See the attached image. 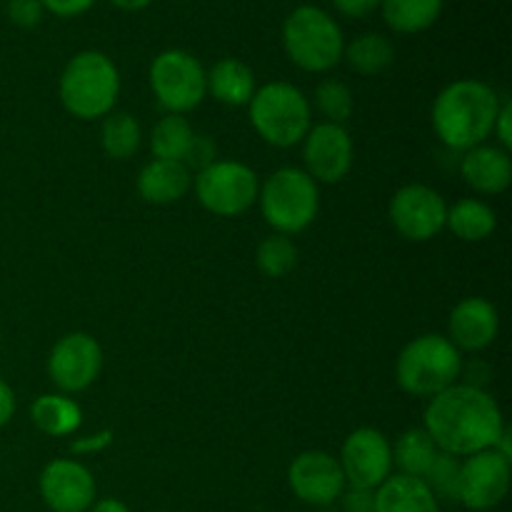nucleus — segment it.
<instances>
[{"label":"nucleus","mask_w":512,"mask_h":512,"mask_svg":"<svg viewBox=\"0 0 512 512\" xmlns=\"http://www.w3.org/2000/svg\"><path fill=\"white\" fill-rule=\"evenodd\" d=\"M140 140H143V130L135 115L130 113H108L103 118V128H100V145H103L105 155L113 160H128L138 153Z\"/></svg>","instance_id":"28"},{"label":"nucleus","mask_w":512,"mask_h":512,"mask_svg":"<svg viewBox=\"0 0 512 512\" xmlns=\"http://www.w3.org/2000/svg\"><path fill=\"white\" fill-rule=\"evenodd\" d=\"M458 478H460V458L448 453H438L433 465L425 473V485L433 490L435 498L458 500Z\"/></svg>","instance_id":"31"},{"label":"nucleus","mask_w":512,"mask_h":512,"mask_svg":"<svg viewBox=\"0 0 512 512\" xmlns=\"http://www.w3.org/2000/svg\"><path fill=\"white\" fill-rule=\"evenodd\" d=\"M373 512H440V503L423 478L398 473L375 490Z\"/></svg>","instance_id":"20"},{"label":"nucleus","mask_w":512,"mask_h":512,"mask_svg":"<svg viewBox=\"0 0 512 512\" xmlns=\"http://www.w3.org/2000/svg\"><path fill=\"white\" fill-rule=\"evenodd\" d=\"M213 158H215V145L210 143V140L205 138V135H195L193 148H190L188 158H185V165H188L190 173H193V168L198 170V173L203 168H208L210 163H215Z\"/></svg>","instance_id":"33"},{"label":"nucleus","mask_w":512,"mask_h":512,"mask_svg":"<svg viewBox=\"0 0 512 512\" xmlns=\"http://www.w3.org/2000/svg\"><path fill=\"white\" fill-rule=\"evenodd\" d=\"M390 448H393V465H398L400 475H410V478H425L440 453L438 445L423 428L405 430Z\"/></svg>","instance_id":"26"},{"label":"nucleus","mask_w":512,"mask_h":512,"mask_svg":"<svg viewBox=\"0 0 512 512\" xmlns=\"http://www.w3.org/2000/svg\"><path fill=\"white\" fill-rule=\"evenodd\" d=\"M43 5L40 0H8V18L10 23L18 25V28L28 30L40 25L43 20Z\"/></svg>","instance_id":"32"},{"label":"nucleus","mask_w":512,"mask_h":512,"mask_svg":"<svg viewBox=\"0 0 512 512\" xmlns=\"http://www.w3.org/2000/svg\"><path fill=\"white\" fill-rule=\"evenodd\" d=\"M423 430L433 438L440 453L468 458L498 443L505 420L498 400L480 385L455 383L430 398Z\"/></svg>","instance_id":"1"},{"label":"nucleus","mask_w":512,"mask_h":512,"mask_svg":"<svg viewBox=\"0 0 512 512\" xmlns=\"http://www.w3.org/2000/svg\"><path fill=\"white\" fill-rule=\"evenodd\" d=\"M343 500V510L340 512H373L375 510V490H360V488H345L340 495Z\"/></svg>","instance_id":"34"},{"label":"nucleus","mask_w":512,"mask_h":512,"mask_svg":"<svg viewBox=\"0 0 512 512\" xmlns=\"http://www.w3.org/2000/svg\"><path fill=\"white\" fill-rule=\"evenodd\" d=\"M63 108L78 120L105 118L113 113L120 95V73L100 50H83L63 68L58 83Z\"/></svg>","instance_id":"3"},{"label":"nucleus","mask_w":512,"mask_h":512,"mask_svg":"<svg viewBox=\"0 0 512 512\" xmlns=\"http://www.w3.org/2000/svg\"><path fill=\"white\" fill-rule=\"evenodd\" d=\"M255 263H258L260 273L268 275V278H285L298 265V245L290 240V235H268L258 245Z\"/></svg>","instance_id":"29"},{"label":"nucleus","mask_w":512,"mask_h":512,"mask_svg":"<svg viewBox=\"0 0 512 512\" xmlns=\"http://www.w3.org/2000/svg\"><path fill=\"white\" fill-rule=\"evenodd\" d=\"M255 90H258L255 75L243 60L223 58L208 70V93L218 103L230 105V108H240V105L250 103Z\"/></svg>","instance_id":"21"},{"label":"nucleus","mask_w":512,"mask_h":512,"mask_svg":"<svg viewBox=\"0 0 512 512\" xmlns=\"http://www.w3.org/2000/svg\"><path fill=\"white\" fill-rule=\"evenodd\" d=\"M195 130L183 115L168 113L153 125L150 133V150L153 158L158 160H175V163H185L190 148L195 143Z\"/></svg>","instance_id":"25"},{"label":"nucleus","mask_w":512,"mask_h":512,"mask_svg":"<svg viewBox=\"0 0 512 512\" xmlns=\"http://www.w3.org/2000/svg\"><path fill=\"white\" fill-rule=\"evenodd\" d=\"M445 215H448V203L443 195L423 183L403 185L390 200V223L405 240L413 243L433 240L445 228Z\"/></svg>","instance_id":"13"},{"label":"nucleus","mask_w":512,"mask_h":512,"mask_svg":"<svg viewBox=\"0 0 512 512\" xmlns=\"http://www.w3.org/2000/svg\"><path fill=\"white\" fill-rule=\"evenodd\" d=\"M500 95L483 80L463 78L445 85L433 103V130L450 150H470L493 135Z\"/></svg>","instance_id":"2"},{"label":"nucleus","mask_w":512,"mask_h":512,"mask_svg":"<svg viewBox=\"0 0 512 512\" xmlns=\"http://www.w3.org/2000/svg\"><path fill=\"white\" fill-rule=\"evenodd\" d=\"M110 3L120 10H143V8H148L153 0H110Z\"/></svg>","instance_id":"41"},{"label":"nucleus","mask_w":512,"mask_h":512,"mask_svg":"<svg viewBox=\"0 0 512 512\" xmlns=\"http://www.w3.org/2000/svg\"><path fill=\"white\" fill-rule=\"evenodd\" d=\"M305 173L315 183H340L353 168V138L338 123H318L303 138Z\"/></svg>","instance_id":"15"},{"label":"nucleus","mask_w":512,"mask_h":512,"mask_svg":"<svg viewBox=\"0 0 512 512\" xmlns=\"http://www.w3.org/2000/svg\"><path fill=\"white\" fill-rule=\"evenodd\" d=\"M103 370V350L88 333H68L48 355V378L63 395L83 393Z\"/></svg>","instance_id":"12"},{"label":"nucleus","mask_w":512,"mask_h":512,"mask_svg":"<svg viewBox=\"0 0 512 512\" xmlns=\"http://www.w3.org/2000/svg\"><path fill=\"white\" fill-rule=\"evenodd\" d=\"M343 58L348 60L350 68L360 75H380L385 68H390L395 58L393 43L380 33L358 35L353 43L345 45Z\"/></svg>","instance_id":"27"},{"label":"nucleus","mask_w":512,"mask_h":512,"mask_svg":"<svg viewBox=\"0 0 512 512\" xmlns=\"http://www.w3.org/2000/svg\"><path fill=\"white\" fill-rule=\"evenodd\" d=\"M380 3H383V0H333L335 8L343 15H348V18H365V15H370L373 10H378Z\"/></svg>","instance_id":"37"},{"label":"nucleus","mask_w":512,"mask_h":512,"mask_svg":"<svg viewBox=\"0 0 512 512\" xmlns=\"http://www.w3.org/2000/svg\"><path fill=\"white\" fill-rule=\"evenodd\" d=\"M460 175L465 185L480 195H500L512 183V160L508 150L500 145H478V148L465 150L460 160Z\"/></svg>","instance_id":"18"},{"label":"nucleus","mask_w":512,"mask_h":512,"mask_svg":"<svg viewBox=\"0 0 512 512\" xmlns=\"http://www.w3.org/2000/svg\"><path fill=\"white\" fill-rule=\"evenodd\" d=\"M383 20L395 33H423L443 13V0H383Z\"/></svg>","instance_id":"24"},{"label":"nucleus","mask_w":512,"mask_h":512,"mask_svg":"<svg viewBox=\"0 0 512 512\" xmlns=\"http://www.w3.org/2000/svg\"><path fill=\"white\" fill-rule=\"evenodd\" d=\"M288 485L300 503L313 508H330L348 488L338 458L323 450L300 453L288 468Z\"/></svg>","instance_id":"14"},{"label":"nucleus","mask_w":512,"mask_h":512,"mask_svg":"<svg viewBox=\"0 0 512 512\" xmlns=\"http://www.w3.org/2000/svg\"><path fill=\"white\" fill-rule=\"evenodd\" d=\"M15 415V393L3 378H0V428L8 425Z\"/></svg>","instance_id":"39"},{"label":"nucleus","mask_w":512,"mask_h":512,"mask_svg":"<svg viewBox=\"0 0 512 512\" xmlns=\"http://www.w3.org/2000/svg\"><path fill=\"white\" fill-rule=\"evenodd\" d=\"M500 330V315L490 300L465 298L453 308L448 318V335L445 338L458 350L478 353L493 345Z\"/></svg>","instance_id":"17"},{"label":"nucleus","mask_w":512,"mask_h":512,"mask_svg":"<svg viewBox=\"0 0 512 512\" xmlns=\"http://www.w3.org/2000/svg\"><path fill=\"white\" fill-rule=\"evenodd\" d=\"M463 373L460 350L445 335H420L400 350L395 360V380L413 398H435L458 383Z\"/></svg>","instance_id":"4"},{"label":"nucleus","mask_w":512,"mask_h":512,"mask_svg":"<svg viewBox=\"0 0 512 512\" xmlns=\"http://www.w3.org/2000/svg\"><path fill=\"white\" fill-rule=\"evenodd\" d=\"M88 512H130L128 505L118 498H100L90 505Z\"/></svg>","instance_id":"40"},{"label":"nucleus","mask_w":512,"mask_h":512,"mask_svg":"<svg viewBox=\"0 0 512 512\" xmlns=\"http://www.w3.org/2000/svg\"><path fill=\"white\" fill-rule=\"evenodd\" d=\"M283 48L305 73H325L343 60L345 38L333 15L318 5H300L283 23Z\"/></svg>","instance_id":"5"},{"label":"nucleus","mask_w":512,"mask_h":512,"mask_svg":"<svg viewBox=\"0 0 512 512\" xmlns=\"http://www.w3.org/2000/svg\"><path fill=\"white\" fill-rule=\"evenodd\" d=\"M315 105L325 115V123L345 125L353 115V93L343 80L328 78L315 88Z\"/></svg>","instance_id":"30"},{"label":"nucleus","mask_w":512,"mask_h":512,"mask_svg":"<svg viewBox=\"0 0 512 512\" xmlns=\"http://www.w3.org/2000/svg\"><path fill=\"white\" fill-rule=\"evenodd\" d=\"M40 498L53 512H88L95 503V478L83 463L70 458L50 460L38 480Z\"/></svg>","instance_id":"16"},{"label":"nucleus","mask_w":512,"mask_h":512,"mask_svg":"<svg viewBox=\"0 0 512 512\" xmlns=\"http://www.w3.org/2000/svg\"><path fill=\"white\" fill-rule=\"evenodd\" d=\"M320 512H340V510H335L333 505H330V508H320Z\"/></svg>","instance_id":"42"},{"label":"nucleus","mask_w":512,"mask_h":512,"mask_svg":"<svg viewBox=\"0 0 512 512\" xmlns=\"http://www.w3.org/2000/svg\"><path fill=\"white\" fill-rule=\"evenodd\" d=\"M263 218L275 233L295 235L313 225L320 210L318 183L300 168H280L260 185Z\"/></svg>","instance_id":"6"},{"label":"nucleus","mask_w":512,"mask_h":512,"mask_svg":"<svg viewBox=\"0 0 512 512\" xmlns=\"http://www.w3.org/2000/svg\"><path fill=\"white\" fill-rule=\"evenodd\" d=\"M248 108L255 133L273 148H293L313 128L308 98L290 83L263 85L255 90Z\"/></svg>","instance_id":"7"},{"label":"nucleus","mask_w":512,"mask_h":512,"mask_svg":"<svg viewBox=\"0 0 512 512\" xmlns=\"http://www.w3.org/2000/svg\"><path fill=\"white\" fill-rule=\"evenodd\" d=\"M338 463L350 488L378 490L393 475V448L380 430L358 428L345 438Z\"/></svg>","instance_id":"11"},{"label":"nucleus","mask_w":512,"mask_h":512,"mask_svg":"<svg viewBox=\"0 0 512 512\" xmlns=\"http://www.w3.org/2000/svg\"><path fill=\"white\" fill-rule=\"evenodd\" d=\"M150 88L168 113L183 115L208 95V70L188 50H163L150 65Z\"/></svg>","instance_id":"9"},{"label":"nucleus","mask_w":512,"mask_h":512,"mask_svg":"<svg viewBox=\"0 0 512 512\" xmlns=\"http://www.w3.org/2000/svg\"><path fill=\"white\" fill-rule=\"evenodd\" d=\"M193 188V173L185 163L153 158L138 173V193L150 205H173Z\"/></svg>","instance_id":"19"},{"label":"nucleus","mask_w":512,"mask_h":512,"mask_svg":"<svg viewBox=\"0 0 512 512\" xmlns=\"http://www.w3.org/2000/svg\"><path fill=\"white\" fill-rule=\"evenodd\" d=\"M30 420L40 433L50 435V438H68L83 423V410L68 395L48 393L40 395L30 405Z\"/></svg>","instance_id":"22"},{"label":"nucleus","mask_w":512,"mask_h":512,"mask_svg":"<svg viewBox=\"0 0 512 512\" xmlns=\"http://www.w3.org/2000/svg\"><path fill=\"white\" fill-rule=\"evenodd\" d=\"M445 228L455 238L465 240V243H480V240L490 238L495 233V228H498V215L483 200L463 198L448 208Z\"/></svg>","instance_id":"23"},{"label":"nucleus","mask_w":512,"mask_h":512,"mask_svg":"<svg viewBox=\"0 0 512 512\" xmlns=\"http://www.w3.org/2000/svg\"><path fill=\"white\" fill-rule=\"evenodd\" d=\"M510 460L495 453L493 448L468 455L460 460L458 503L473 512H488L498 508L510 493Z\"/></svg>","instance_id":"10"},{"label":"nucleus","mask_w":512,"mask_h":512,"mask_svg":"<svg viewBox=\"0 0 512 512\" xmlns=\"http://www.w3.org/2000/svg\"><path fill=\"white\" fill-rule=\"evenodd\" d=\"M113 443V433L110 430H103L98 435H90V438H80L73 443V453H100L108 445Z\"/></svg>","instance_id":"38"},{"label":"nucleus","mask_w":512,"mask_h":512,"mask_svg":"<svg viewBox=\"0 0 512 512\" xmlns=\"http://www.w3.org/2000/svg\"><path fill=\"white\" fill-rule=\"evenodd\" d=\"M493 135L498 138L500 148L510 150L512 148V105L510 100H503L498 110V118H495Z\"/></svg>","instance_id":"36"},{"label":"nucleus","mask_w":512,"mask_h":512,"mask_svg":"<svg viewBox=\"0 0 512 512\" xmlns=\"http://www.w3.org/2000/svg\"><path fill=\"white\" fill-rule=\"evenodd\" d=\"M195 198L218 218H238L258 203L260 180L238 160H215L193 178Z\"/></svg>","instance_id":"8"},{"label":"nucleus","mask_w":512,"mask_h":512,"mask_svg":"<svg viewBox=\"0 0 512 512\" xmlns=\"http://www.w3.org/2000/svg\"><path fill=\"white\" fill-rule=\"evenodd\" d=\"M40 5L58 18H75V15L88 13L95 0H40Z\"/></svg>","instance_id":"35"}]
</instances>
